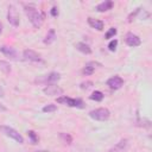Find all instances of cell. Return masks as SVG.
Returning a JSON list of instances; mask_svg holds the SVG:
<instances>
[{
	"mask_svg": "<svg viewBox=\"0 0 152 152\" xmlns=\"http://www.w3.org/2000/svg\"><path fill=\"white\" fill-rule=\"evenodd\" d=\"M0 110H1V112H5V110H7V108H6L4 104H1V103H0Z\"/></svg>",
	"mask_w": 152,
	"mask_h": 152,
	"instance_id": "obj_29",
	"label": "cell"
},
{
	"mask_svg": "<svg viewBox=\"0 0 152 152\" xmlns=\"http://www.w3.org/2000/svg\"><path fill=\"white\" fill-rule=\"evenodd\" d=\"M43 91L46 94V95H50V96H55V95H62L63 94V89L59 88L58 86H55V84H48Z\"/></svg>",
	"mask_w": 152,
	"mask_h": 152,
	"instance_id": "obj_11",
	"label": "cell"
},
{
	"mask_svg": "<svg viewBox=\"0 0 152 152\" xmlns=\"http://www.w3.org/2000/svg\"><path fill=\"white\" fill-rule=\"evenodd\" d=\"M75 48H76L78 51H81L82 53H86V55H90V53H91L90 46H89L88 44H86V43H77V44L75 45Z\"/></svg>",
	"mask_w": 152,
	"mask_h": 152,
	"instance_id": "obj_17",
	"label": "cell"
},
{
	"mask_svg": "<svg viewBox=\"0 0 152 152\" xmlns=\"http://www.w3.org/2000/svg\"><path fill=\"white\" fill-rule=\"evenodd\" d=\"M140 10H141V8H137L134 12H132V13L129 14V17H128V23H131V21H132V20H133V19L137 17V14L140 12Z\"/></svg>",
	"mask_w": 152,
	"mask_h": 152,
	"instance_id": "obj_26",
	"label": "cell"
},
{
	"mask_svg": "<svg viewBox=\"0 0 152 152\" xmlns=\"http://www.w3.org/2000/svg\"><path fill=\"white\" fill-rule=\"evenodd\" d=\"M50 13H51V15H52V17H57V15H58V8H57L56 6H53V7L51 8Z\"/></svg>",
	"mask_w": 152,
	"mask_h": 152,
	"instance_id": "obj_27",
	"label": "cell"
},
{
	"mask_svg": "<svg viewBox=\"0 0 152 152\" xmlns=\"http://www.w3.org/2000/svg\"><path fill=\"white\" fill-rule=\"evenodd\" d=\"M27 135H28V138L31 139V141H32L33 144L38 142V135L36 134L34 131H28V132H27Z\"/></svg>",
	"mask_w": 152,
	"mask_h": 152,
	"instance_id": "obj_22",
	"label": "cell"
},
{
	"mask_svg": "<svg viewBox=\"0 0 152 152\" xmlns=\"http://www.w3.org/2000/svg\"><path fill=\"white\" fill-rule=\"evenodd\" d=\"M107 86H108L110 89H114V90L120 89V88L124 86V80H122L120 76H118V75L112 76L110 78L107 80Z\"/></svg>",
	"mask_w": 152,
	"mask_h": 152,
	"instance_id": "obj_9",
	"label": "cell"
},
{
	"mask_svg": "<svg viewBox=\"0 0 152 152\" xmlns=\"http://www.w3.org/2000/svg\"><path fill=\"white\" fill-rule=\"evenodd\" d=\"M59 80H61V75H59L58 72L52 71V72H50L49 75L43 76L42 78H37L36 82H38V83H44V84H55V83L58 82Z\"/></svg>",
	"mask_w": 152,
	"mask_h": 152,
	"instance_id": "obj_6",
	"label": "cell"
},
{
	"mask_svg": "<svg viewBox=\"0 0 152 152\" xmlns=\"http://www.w3.org/2000/svg\"><path fill=\"white\" fill-rule=\"evenodd\" d=\"M4 96H5V91H4L2 87L0 86V97H4Z\"/></svg>",
	"mask_w": 152,
	"mask_h": 152,
	"instance_id": "obj_28",
	"label": "cell"
},
{
	"mask_svg": "<svg viewBox=\"0 0 152 152\" xmlns=\"http://www.w3.org/2000/svg\"><path fill=\"white\" fill-rule=\"evenodd\" d=\"M89 116L97 121H106L110 116V112L107 108H96L89 112Z\"/></svg>",
	"mask_w": 152,
	"mask_h": 152,
	"instance_id": "obj_3",
	"label": "cell"
},
{
	"mask_svg": "<svg viewBox=\"0 0 152 152\" xmlns=\"http://www.w3.org/2000/svg\"><path fill=\"white\" fill-rule=\"evenodd\" d=\"M42 110H43L44 113H51V112H56V110H57V106H56V104H53V103H49V104L44 106Z\"/></svg>",
	"mask_w": 152,
	"mask_h": 152,
	"instance_id": "obj_20",
	"label": "cell"
},
{
	"mask_svg": "<svg viewBox=\"0 0 152 152\" xmlns=\"http://www.w3.org/2000/svg\"><path fill=\"white\" fill-rule=\"evenodd\" d=\"M116 46H118V40H116V39L110 40L109 44H108V49H109V51H115V50H116Z\"/></svg>",
	"mask_w": 152,
	"mask_h": 152,
	"instance_id": "obj_23",
	"label": "cell"
},
{
	"mask_svg": "<svg viewBox=\"0 0 152 152\" xmlns=\"http://www.w3.org/2000/svg\"><path fill=\"white\" fill-rule=\"evenodd\" d=\"M0 69H1L5 74H10V72H11V65H10L8 62L0 61Z\"/></svg>",
	"mask_w": 152,
	"mask_h": 152,
	"instance_id": "obj_19",
	"label": "cell"
},
{
	"mask_svg": "<svg viewBox=\"0 0 152 152\" xmlns=\"http://www.w3.org/2000/svg\"><path fill=\"white\" fill-rule=\"evenodd\" d=\"M91 86H93V82L91 81H87V82H82L81 83V89H89V88H91Z\"/></svg>",
	"mask_w": 152,
	"mask_h": 152,
	"instance_id": "obj_25",
	"label": "cell"
},
{
	"mask_svg": "<svg viewBox=\"0 0 152 152\" xmlns=\"http://www.w3.org/2000/svg\"><path fill=\"white\" fill-rule=\"evenodd\" d=\"M96 65H100V64H99V63H96V62H88V63L84 65V68H83L82 72H83L84 75H91V74L95 71Z\"/></svg>",
	"mask_w": 152,
	"mask_h": 152,
	"instance_id": "obj_15",
	"label": "cell"
},
{
	"mask_svg": "<svg viewBox=\"0 0 152 152\" xmlns=\"http://www.w3.org/2000/svg\"><path fill=\"white\" fill-rule=\"evenodd\" d=\"M58 103H63L66 104L69 107H76V108H83L84 107V102L81 99H71L68 96H61L57 99Z\"/></svg>",
	"mask_w": 152,
	"mask_h": 152,
	"instance_id": "obj_4",
	"label": "cell"
},
{
	"mask_svg": "<svg viewBox=\"0 0 152 152\" xmlns=\"http://www.w3.org/2000/svg\"><path fill=\"white\" fill-rule=\"evenodd\" d=\"M61 138H62L66 144H71V141H72L71 135H69V134H66V133H61Z\"/></svg>",
	"mask_w": 152,
	"mask_h": 152,
	"instance_id": "obj_24",
	"label": "cell"
},
{
	"mask_svg": "<svg viewBox=\"0 0 152 152\" xmlns=\"http://www.w3.org/2000/svg\"><path fill=\"white\" fill-rule=\"evenodd\" d=\"M25 13L28 17V20L33 25V27H36V28L42 27L44 19H45V15L43 12L37 10L33 5H28V6H25Z\"/></svg>",
	"mask_w": 152,
	"mask_h": 152,
	"instance_id": "obj_1",
	"label": "cell"
},
{
	"mask_svg": "<svg viewBox=\"0 0 152 152\" xmlns=\"http://www.w3.org/2000/svg\"><path fill=\"white\" fill-rule=\"evenodd\" d=\"M56 31L53 30V28H51V30H49V32L46 33V36H45V38H44V44H52L55 40H56Z\"/></svg>",
	"mask_w": 152,
	"mask_h": 152,
	"instance_id": "obj_16",
	"label": "cell"
},
{
	"mask_svg": "<svg viewBox=\"0 0 152 152\" xmlns=\"http://www.w3.org/2000/svg\"><path fill=\"white\" fill-rule=\"evenodd\" d=\"M113 6H114V2H113L112 0H104V1L100 2V4L96 6V11H97V12H106V11L110 10Z\"/></svg>",
	"mask_w": 152,
	"mask_h": 152,
	"instance_id": "obj_12",
	"label": "cell"
},
{
	"mask_svg": "<svg viewBox=\"0 0 152 152\" xmlns=\"http://www.w3.org/2000/svg\"><path fill=\"white\" fill-rule=\"evenodd\" d=\"M128 147V140L127 139H121L113 148H110V152H124Z\"/></svg>",
	"mask_w": 152,
	"mask_h": 152,
	"instance_id": "obj_13",
	"label": "cell"
},
{
	"mask_svg": "<svg viewBox=\"0 0 152 152\" xmlns=\"http://www.w3.org/2000/svg\"><path fill=\"white\" fill-rule=\"evenodd\" d=\"M7 20L8 23L12 25V26H18L19 23H20V19H19V13L17 11V8L13 6V5H10L8 7V11H7Z\"/></svg>",
	"mask_w": 152,
	"mask_h": 152,
	"instance_id": "obj_5",
	"label": "cell"
},
{
	"mask_svg": "<svg viewBox=\"0 0 152 152\" xmlns=\"http://www.w3.org/2000/svg\"><path fill=\"white\" fill-rule=\"evenodd\" d=\"M23 57H24L25 61L32 62V63H40V62H43L42 57H40L36 51H33V50H31V49L24 50V51H23Z\"/></svg>",
	"mask_w": 152,
	"mask_h": 152,
	"instance_id": "obj_7",
	"label": "cell"
},
{
	"mask_svg": "<svg viewBox=\"0 0 152 152\" xmlns=\"http://www.w3.org/2000/svg\"><path fill=\"white\" fill-rule=\"evenodd\" d=\"M1 32H2V24H1V21H0V34H1Z\"/></svg>",
	"mask_w": 152,
	"mask_h": 152,
	"instance_id": "obj_30",
	"label": "cell"
},
{
	"mask_svg": "<svg viewBox=\"0 0 152 152\" xmlns=\"http://www.w3.org/2000/svg\"><path fill=\"white\" fill-rule=\"evenodd\" d=\"M125 42H126V44H127L128 46H133V48L139 46V45L141 44V39H140L137 34H134V33H132V32H127V33H126V36H125Z\"/></svg>",
	"mask_w": 152,
	"mask_h": 152,
	"instance_id": "obj_8",
	"label": "cell"
},
{
	"mask_svg": "<svg viewBox=\"0 0 152 152\" xmlns=\"http://www.w3.org/2000/svg\"><path fill=\"white\" fill-rule=\"evenodd\" d=\"M88 24H89L90 27L96 28L97 31H102V30H103V25H104L102 20L94 19V18H88Z\"/></svg>",
	"mask_w": 152,
	"mask_h": 152,
	"instance_id": "obj_14",
	"label": "cell"
},
{
	"mask_svg": "<svg viewBox=\"0 0 152 152\" xmlns=\"http://www.w3.org/2000/svg\"><path fill=\"white\" fill-rule=\"evenodd\" d=\"M0 51H1L6 57H8V58H11V59H18V57H19L18 51H17L14 48H12V46L2 45V46L0 48Z\"/></svg>",
	"mask_w": 152,
	"mask_h": 152,
	"instance_id": "obj_10",
	"label": "cell"
},
{
	"mask_svg": "<svg viewBox=\"0 0 152 152\" xmlns=\"http://www.w3.org/2000/svg\"><path fill=\"white\" fill-rule=\"evenodd\" d=\"M0 129H1V132H2L5 135L10 137L11 139L15 140L17 142H19V144H23V142H24L23 135H21L18 131H15L14 128H12V127H10V126H6V125H2V126H0Z\"/></svg>",
	"mask_w": 152,
	"mask_h": 152,
	"instance_id": "obj_2",
	"label": "cell"
},
{
	"mask_svg": "<svg viewBox=\"0 0 152 152\" xmlns=\"http://www.w3.org/2000/svg\"><path fill=\"white\" fill-rule=\"evenodd\" d=\"M116 28L115 27H110L108 31H107V33H106V36H104V38L106 39H109V38H113L115 34H116Z\"/></svg>",
	"mask_w": 152,
	"mask_h": 152,
	"instance_id": "obj_21",
	"label": "cell"
},
{
	"mask_svg": "<svg viewBox=\"0 0 152 152\" xmlns=\"http://www.w3.org/2000/svg\"><path fill=\"white\" fill-rule=\"evenodd\" d=\"M103 93L102 91H100V90H95L90 96H89V99L90 100H93V101H97V102H100V101H102L103 100Z\"/></svg>",
	"mask_w": 152,
	"mask_h": 152,
	"instance_id": "obj_18",
	"label": "cell"
}]
</instances>
